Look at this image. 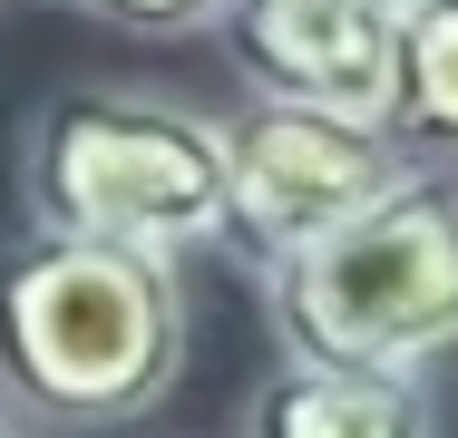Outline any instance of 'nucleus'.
I'll list each match as a JSON object with an SVG mask.
<instances>
[{"label": "nucleus", "instance_id": "39448f33", "mask_svg": "<svg viewBox=\"0 0 458 438\" xmlns=\"http://www.w3.org/2000/svg\"><path fill=\"white\" fill-rule=\"evenodd\" d=\"M234 69L254 97L283 107H332V117H390L400 69V0H234L225 10Z\"/></svg>", "mask_w": 458, "mask_h": 438}, {"label": "nucleus", "instance_id": "f03ea898", "mask_svg": "<svg viewBox=\"0 0 458 438\" xmlns=\"http://www.w3.org/2000/svg\"><path fill=\"white\" fill-rule=\"evenodd\" d=\"M30 234L117 244V254H205L225 244V117L157 88H69L20 137Z\"/></svg>", "mask_w": 458, "mask_h": 438}, {"label": "nucleus", "instance_id": "f257e3e1", "mask_svg": "<svg viewBox=\"0 0 458 438\" xmlns=\"http://www.w3.org/2000/svg\"><path fill=\"white\" fill-rule=\"evenodd\" d=\"M185 370V282L157 254L30 234L0 263V400L30 429H127Z\"/></svg>", "mask_w": 458, "mask_h": 438}, {"label": "nucleus", "instance_id": "6e6552de", "mask_svg": "<svg viewBox=\"0 0 458 438\" xmlns=\"http://www.w3.org/2000/svg\"><path fill=\"white\" fill-rule=\"evenodd\" d=\"M69 10L117 20V29H137V39H185V29H225L234 0H69Z\"/></svg>", "mask_w": 458, "mask_h": 438}, {"label": "nucleus", "instance_id": "7ed1b4c3", "mask_svg": "<svg viewBox=\"0 0 458 438\" xmlns=\"http://www.w3.org/2000/svg\"><path fill=\"white\" fill-rule=\"evenodd\" d=\"M283 360L322 370H420L458 350V166H410L380 205L254 263Z\"/></svg>", "mask_w": 458, "mask_h": 438}, {"label": "nucleus", "instance_id": "0eeeda50", "mask_svg": "<svg viewBox=\"0 0 458 438\" xmlns=\"http://www.w3.org/2000/svg\"><path fill=\"white\" fill-rule=\"evenodd\" d=\"M380 127L410 166H458V0H400V69Z\"/></svg>", "mask_w": 458, "mask_h": 438}, {"label": "nucleus", "instance_id": "1a4fd4ad", "mask_svg": "<svg viewBox=\"0 0 458 438\" xmlns=\"http://www.w3.org/2000/svg\"><path fill=\"white\" fill-rule=\"evenodd\" d=\"M0 438H39V429H30V419H20V409H10V400H0Z\"/></svg>", "mask_w": 458, "mask_h": 438}, {"label": "nucleus", "instance_id": "20e7f679", "mask_svg": "<svg viewBox=\"0 0 458 438\" xmlns=\"http://www.w3.org/2000/svg\"><path fill=\"white\" fill-rule=\"evenodd\" d=\"M400 175H410V156H400L390 127L254 97V107L225 127V215H234L225 244H244L254 263L302 254L312 234H332V224H352L361 205H380Z\"/></svg>", "mask_w": 458, "mask_h": 438}, {"label": "nucleus", "instance_id": "423d86ee", "mask_svg": "<svg viewBox=\"0 0 458 438\" xmlns=\"http://www.w3.org/2000/svg\"><path fill=\"white\" fill-rule=\"evenodd\" d=\"M244 438H439V400L420 370H322L283 360L244 400Z\"/></svg>", "mask_w": 458, "mask_h": 438}]
</instances>
